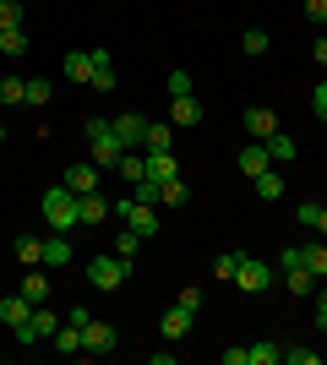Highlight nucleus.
<instances>
[{"instance_id": "nucleus-1", "label": "nucleus", "mask_w": 327, "mask_h": 365, "mask_svg": "<svg viewBox=\"0 0 327 365\" xmlns=\"http://www.w3.org/2000/svg\"><path fill=\"white\" fill-rule=\"evenodd\" d=\"M38 213H44V224L55 229V235H71V229H77V191H71V185H49L44 202H38Z\"/></svg>"}, {"instance_id": "nucleus-2", "label": "nucleus", "mask_w": 327, "mask_h": 365, "mask_svg": "<svg viewBox=\"0 0 327 365\" xmlns=\"http://www.w3.org/2000/svg\"><path fill=\"white\" fill-rule=\"evenodd\" d=\"M109 218H120L125 229H137L147 240L158 235V207H147V202H137V197H115L109 202Z\"/></svg>"}, {"instance_id": "nucleus-3", "label": "nucleus", "mask_w": 327, "mask_h": 365, "mask_svg": "<svg viewBox=\"0 0 327 365\" xmlns=\"http://www.w3.org/2000/svg\"><path fill=\"white\" fill-rule=\"evenodd\" d=\"M125 278H131V257H120V251H115V257H98V262H88V284H93V289H120Z\"/></svg>"}, {"instance_id": "nucleus-4", "label": "nucleus", "mask_w": 327, "mask_h": 365, "mask_svg": "<svg viewBox=\"0 0 327 365\" xmlns=\"http://www.w3.org/2000/svg\"><path fill=\"white\" fill-rule=\"evenodd\" d=\"M279 278L289 284V294H316V273L300 262V245H289V251L279 257Z\"/></svg>"}, {"instance_id": "nucleus-5", "label": "nucleus", "mask_w": 327, "mask_h": 365, "mask_svg": "<svg viewBox=\"0 0 327 365\" xmlns=\"http://www.w3.org/2000/svg\"><path fill=\"white\" fill-rule=\"evenodd\" d=\"M234 284H240L246 294H262V289H273V284H279V267H267V262H256V257H240Z\"/></svg>"}, {"instance_id": "nucleus-6", "label": "nucleus", "mask_w": 327, "mask_h": 365, "mask_svg": "<svg viewBox=\"0 0 327 365\" xmlns=\"http://www.w3.org/2000/svg\"><path fill=\"white\" fill-rule=\"evenodd\" d=\"M109 131H115V142H120L125 153H137L142 142H147V120H142L137 109H125L120 120H109Z\"/></svg>"}, {"instance_id": "nucleus-7", "label": "nucleus", "mask_w": 327, "mask_h": 365, "mask_svg": "<svg viewBox=\"0 0 327 365\" xmlns=\"http://www.w3.org/2000/svg\"><path fill=\"white\" fill-rule=\"evenodd\" d=\"M98 175H104V169L93 164V158H88V164H71L61 175V185H71V191H77V197H88V191H98Z\"/></svg>"}, {"instance_id": "nucleus-8", "label": "nucleus", "mask_w": 327, "mask_h": 365, "mask_svg": "<svg viewBox=\"0 0 327 365\" xmlns=\"http://www.w3.org/2000/svg\"><path fill=\"white\" fill-rule=\"evenodd\" d=\"M88 148H93V164L98 169H120V142H115V131H98V137H88Z\"/></svg>"}, {"instance_id": "nucleus-9", "label": "nucleus", "mask_w": 327, "mask_h": 365, "mask_svg": "<svg viewBox=\"0 0 327 365\" xmlns=\"http://www.w3.org/2000/svg\"><path fill=\"white\" fill-rule=\"evenodd\" d=\"M246 131H251V142H267L273 131H279V115H273L267 104H251L246 109Z\"/></svg>"}, {"instance_id": "nucleus-10", "label": "nucleus", "mask_w": 327, "mask_h": 365, "mask_svg": "<svg viewBox=\"0 0 327 365\" xmlns=\"http://www.w3.org/2000/svg\"><path fill=\"white\" fill-rule=\"evenodd\" d=\"M82 344H88V354H109L120 344V333H115L109 322H88V327H82Z\"/></svg>"}, {"instance_id": "nucleus-11", "label": "nucleus", "mask_w": 327, "mask_h": 365, "mask_svg": "<svg viewBox=\"0 0 327 365\" xmlns=\"http://www.w3.org/2000/svg\"><path fill=\"white\" fill-rule=\"evenodd\" d=\"M28 317H33V300H28V294H22V289L0 300V322H6V327H22V322H28Z\"/></svg>"}, {"instance_id": "nucleus-12", "label": "nucleus", "mask_w": 327, "mask_h": 365, "mask_svg": "<svg viewBox=\"0 0 327 365\" xmlns=\"http://www.w3.org/2000/svg\"><path fill=\"white\" fill-rule=\"evenodd\" d=\"M66 76H71V82H88V88H93V49H71V55H66Z\"/></svg>"}, {"instance_id": "nucleus-13", "label": "nucleus", "mask_w": 327, "mask_h": 365, "mask_svg": "<svg viewBox=\"0 0 327 365\" xmlns=\"http://www.w3.org/2000/svg\"><path fill=\"white\" fill-rule=\"evenodd\" d=\"M175 148V120H147V142L142 153H170Z\"/></svg>"}, {"instance_id": "nucleus-14", "label": "nucleus", "mask_w": 327, "mask_h": 365, "mask_svg": "<svg viewBox=\"0 0 327 365\" xmlns=\"http://www.w3.org/2000/svg\"><path fill=\"white\" fill-rule=\"evenodd\" d=\"M104 218H109V197H98V191L77 197V224H104Z\"/></svg>"}, {"instance_id": "nucleus-15", "label": "nucleus", "mask_w": 327, "mask_h": 365, "mask_svg": "<svg viewBox=\"0 0 327 365\" xmlns=\"http://www.w3.org/2000/svg\"><path fill=\"white\" fill-rule=\"evenodd\" d=\"M186 333H191V311L186 305H170L164 311V344H180Z\"/></svg>"}, {"instance_id": "nucleus-16", "label": "nucleus", "mask_w": 327, "mask_h": 365, "mask_svg": "<svg viewBox=\"0 0 327 365\" xmlns=\"http://www.w3.org/2000/svg\"><path fill=\"white\" fill-rule=\"evenodd\" d=\"M240 169H246V175H262V169H273V153H267V142H246V148H240Z\"/></svg>"}, {"instance_id": "nucleus-17", "label": "nucleus", "mask_w": 327, "mask_h": 365, "mask_svg": "<svg viewBox=\"0 0 327 365\" xmlns=\"http://www.w3.org/2000/svg\"><path fill=\"white\" fill-rule=\"evenodd\" d=\"M251 185H256V197H262V202H279V197H284V175H279V164L262 169V175H251Z\"/></svg>"}, {"instance_id": "nucleus-18", "label": "nucleus", "mask_w": 327, "mask_h": 365, "mask_svg": "<svg viewBox=\"0 0 327 365\" xmlns=\"http://www.w3.org/2000/svg\"><path fill=\"white\" fill-rule=\"evenodd\" d=\"M49 344H55L61 354H88V344H82V327H77V322H61V333L49 338Z\"/></svg>"}, {"instance_id": "nucleus-19", "label": "nucleus", "mask_w": 327, "mask_h": 365, "mask_svg": "<svg viewBox=\"0 0 327 365\" xmlns=\"http://www.w3.org/2000/svg\"><path fill=\"white\" fill-rule=\"evenodd\" d=\"M175 125H202V104H197V93H180L175 98V115H170Z\"/></svg>"}, {"instance_id": "nucleus-20", "label": "nucleus", "mask_w": 327, "mask_h": 365, "mask_svg": "<svg viewBox=\"0 0 327 365\" xmlns=\"http://www.w3.org/2000/svg\"><path fill=\"white\" fill-rule=\"evenodd\" d=\"M11 251H16V262H28V267H38V262H44V240H38V235H16Z\"/></svg>"}, {"instance_id": "nucleus-21", "label": "nucleus", "mask_w": 327, "mask_h": 365, "mask_svg": "<svg viewBox=\"0 0 327 365\" xmlns=\"http://www.w3.org/2000/svg\"><path fill=\"white\" fill-rule=\"evenodd\" d=\"M44 262L49 267H71V262H77L71 257V240H66V235H49L44 240Z\"/></svg>"}, {"instance_id": "nucleus-22", "label": "nucleus", "mask_w": 327, "mask_h": 365, "mask_svg": "<svg viewBox=\"0 0 327 365\" xmlns=\"http://www.w3.org/2000/svg\"><path fill=\"white\" fill-rule=\"evenodd\" d=\"M93 88L115 93V66H109V49H93Z\"/></svg>"}, {"instance_id": "nucleus-23", "label": "nucleus", "mask_w": 327, "mask_h": 365, "mask_svg": "<svg viewBox=\"0 0 327 365\" xmlns=\"http://www.w3.org/2000/svg\"><path fill=\"white\" fill-rule=\"evenodd\" d=\"M28 327H33V338H55V333H61V317H55V311H44V305H33Z\"/></svg>"}, {"instance_id": "nucleus-24", "label": "nucleus", "mask_w": 327, "mask_h": 365, "mask_svg": "<svg viewBox=\"0 0 327 365\" xmlns=\"http://www.w3.org/2000/svg\"><path fill=\"white\" fill-rule=\"evenodd\" d=\"M147 175H153L158 185H164V180H175V175H180V164H175V153H147Z\"/></svg>"}, {"instance_id": "nucleus-25", "label": "nucleus", "mask_w": 327, "mask_h": 365, "mask_svg": "<svg viewBox=\"0 0 327 365\" xmlns=\"http://www.w3.org/2000/svg\"><path fill=\"white\" fill-rule=\"evenodd\" d=\"M300 262L311 267L316 278H327V240H311V245H300Z\"/></svg>"}, {"instance_id": "nucleus-26", "label": "nucleus", "mask_w": 327, "mask_h": 365, "mask_svg": "<svg viewBox=\"0 0 327 365\" xmlns=\"http://www.w3.org/2000/svg\"><path fill=\"white\" fill-rule=\"evenodd\" d=\"M158 202H164V207H186V202H191V185L175 175V180H164V197H158Z\"/></svg>"}, {"instance_id": "nucleus-27", "label": "nucleus", "mask_w": 327, "mask_h": 365, "mask_svg": "<svg viewBox=\"0 0 327 365\" xmlns=\"http://www.w3.org/2000/svg\"><path fill=\"white\" fill-rule=\"evenodd\" d=\"M22 294H28L33 305H44V300H49V278H44V273H33V267H28V278H22Z\"/></svg>"}, {"instance_id": "nucleus-28", "label": "nucleus", "mask_w": 327, "mask_h": 365, "mask_svg": "<svg viewBox=\"0 0 327 365\" xmlns=\"http://www.w3.org/2000/svg\"><path fill=\"white\" fill-rule=\"evenodd\" d=\"M131 197H137V202H147V207H158V197H164V185H158L153 175H142V180L131 185Z\"/></svg>"}, {"instance_id": "nucleus-29", "label": "nucleus", "mask_w": 327, "mask_h": 365, "mask_svg": "<svg viewBox=\"0 0 327 365\" xmlns=\"http://www.w3.org/2000/svg\"><path fill=\"white\" fill-rule=\"evenodd\" d=\"M28 98V82L22 76H0V104H22Z\"/></svg>"}, {"instance_id": "nucleus-30", "label": "nucleus", "mask_w": 327, "mask_h": 365, "mask_svg": "<svg viewBox=\"0 0 327 365\" xmlns=\"http://www.w3.org/2000/svg\"><path fill=\"white\" fill-rule=\"evenodd\" d=\"M251 365H284V344H251Z\"/></svg>"}, {"instance_id": "nucleus-31", "label": "nucleus", "mask_w": 327, "mask_h": 365, "mask_svg": "<svg viewBox=\"0 0 327 365\" xmlns=\"http://www.w3.org/2000/svg\"><path fill=\"white\" fill-rule=\"evenodd\" d=\"M267 153H273V164H295V142H289V137H279V131L267 137Z\"/></svg>"}, {"instance_id": "nucleus-32", "label": "nucleus", "mask_w": 327, "mask_h": 365, "mask_svg": "<svg viewBox=\"0 0 327 365\" xmlns=\"http://www.w3.org/2000/svg\"><path fill=\"white\" fill-rule=\"evenodd\" d=\"M49 93H55V88H49L44 76H33V82H28V98H22V104H28V109H44V104H49Z\"/></svg>"}, {"instance_id": "nucleus-33", "label": "nucleus", "mask_w": 327, "mask_h": 365, "mask_svg": "<svg viewBox=\"0 0 327 365\" xmlns=\"http://www.w3.org/2000/svg\"><path fill=\"white\" fill-rule=\"evenodd\" d=\"M0 49H6V55H28V33H22V28H6V33H0Z\"/></svg>"}, {"instance_id": "nucleus-34", "label": "nucleus", "mask_w": 327, "mask_h": 365, "mask_svg": "<svg viewBox=\"0 0 327 365\" xmlns=\"http://www.w3.org/2000/svg\"><path fill=\"white\" fill-rule=\"evenodd\" d=\"M240 49H246L251 61H256V55H267V33H262V28H246V38H240Z\"/></svg>"}, {"instance_id": "nucleus-35", "label": "nucleus", "mask_w": 327, "mask_h": 365, "mask_svg": "<svg viewBox=\"0 0 327 365\" xmlns=\"http://www.w3.org/2000/svg\"><path fill=\"white\" fill-rule=\"evenodd\" d=\"M22 28V0H0V33Z\"/></svg>"}, {"instance_id": "nucleus-36", "label": "nucleus", "mask_w": 327, "mask_h": 365, "mask_svg": "<svg viewBox=\"0 0 327 365\" xmlns=\"http://www.w3.org/2000/svg\"><path fill=\"white\" fill-rule=\"evenodd\" d=\"M142 240H147V235H137V229H125V224H120V245H115V251H120V257H137Z\"/></svg>"}, {"instance_id": "nucleus-37", "label": "nucleus", "mask_w": 327, "mask_h": 365, "mask_svg": "<svg viewBox=\"0 0 327 365\" xmlns=\"http://www.w3.org/2000/svg\"><path fill=\"white\" fill-rule=\"evenodd\" d=\"M240 257H246V251H224V257L213 262V273H218V278H234V267H240Z\"/></svg>"}, {"instance_id": "nucleus-38", "label": "nucleus", "mask_w": 327, "mask_h": 365, "mask_svg": "<svg viewBox=\"0 0 327 365\" xmlns=\"http://www.w3.org/2000/svg\"><path fill=\"white\" fill-rule=\"evenodd\" d=\"M284 365H316V349H300V344H289V349H284Z\"/></svg>"}, {"instance_id": "nucleus-39", "label": "nucleus", "mask_w": 327, "mask_h": 365, "mask_svg": "<svg viewBox=\"0 0 327 365\" xmlns=\"http://www.w3.org/2000/svg\"><path fill=\"white\" fill-rule=\"evenodd\" d=\"M164 93H170V98H180V93H191V71H170V88H164Z\"/></svg>"}, {"instance_id": "nucleus-40", "label": "nucleus", "mask_w": 327, "mask_h": 365, "mask_svg": "<svg viewBox=\"0 0 327 365\" xmlns=\"http://www.w3.org/2000/svg\"><path fill=\"white\" fill-rule=\"evenodd\" d=\"M316 213H322V202H300V207H295V224L311 229V224H316Z\"/></svg>"}, {"instance_id": "nucleus-41", "label": "nucleus", "mask_w": 327, "mask_h": 365, "mask_svg": "<svg viewBox=\"0 0 327 365\" xmlns=\"http://www.w3.org/2000/svg\"><path fill=\"white\" fill-rule=\"evenodd\" d=\"M175 305H186L191 317H197V311H202V289H180V300H175Z\"/></svg>"}, {"instance_id": "nucleus-42", "label": "nucleus", "mask_w": 327, "mask_h": 365, "mask_svg": "<svg viewBox=\"0 0 327 365\" xmlns=\"http://www.w3.org/2000/svg\"><path fill=\"white\" fill-rule=\"evenodd\" d=\"M311 109H316V120H322V125H327V82H322V88H316V93H311Z\"/></svg>"}, {"instance_id": "nucleus-43", "label": "nucleus", "mask_w": 327, "mask_h": 365, "mask_svg": "<svg viewBox=\"0 0 327 365\" xmlns=\"http://www.w3.org/2000/svg\"><path fill=\"white\" fill-rule=\"evenodd\" d=\"M306 16H311V22H327V0H306Z\"/></svg>"}, {"instance_id": "nucleus-44", "label": "nucleus", "mask_w": 327, "mask_h": 365, "mask_svg": "<svg viewBox=\"0 0 327 365\" xmlns=\"http://www.w3.org/2000/svg\"><path fill=\"white\" fill-rule=\"evenodd\" d=\"M316 327L327 333V289H316Z\"/></svg>"}, {"instance_id": "nucleus-45", "label": "nucleus", "mask_w": 327, "mask_h": 365, "mask_svg": "<svg viewBox=\"0 0 327 365\" xmlns=\"http://www.w3.org/2000/svg\"><path fill=\"white\" fill-rule=\"evenodd\" d=\"M224 365H251V349H224Z\"/></svg>"}, {"instance_id": "nucleus-46", "label": "nucleus", "mask_w": 327, "mask_h": 365, "mask_svg": "<svg viewBox=\"0 0 327 365\" xmlns=\"http://www.w3.org/2000/svg\"><path fill=\"white\" fill-rule=\"evenodd\" d=\"M311 55H316V66L327 71V38H316V44H311Z\"/></svg>"}, {"instance_id": "nucleus-47", "label": "nucleus", "mask_w": 327, "mask_h": 365, "mask_svg": "<svg viewBox=\"0 0 327 365\" xmlns=\"http://www.w3.org/2000/svg\"><path fill=\"white\" fill-rule=\"evenodd\" d=\"M311 229H316V235H322V240H327V207H322V213H316V224H311Z\"/></svg>"}, {"instance_id": "nucleus-48", "label": "nucleus", "mask_w": 327, "mask_h": 365, "mask_svg": "<svg viewBox=\"0 0 327 365\" xmlns=\"http://www.w3.org/2000/svg\"><path fill=\"white\" fill-rule=\"evenodd\" d=\"M0 137H6V125H0Z\"/></svg>"}]
</instances>
